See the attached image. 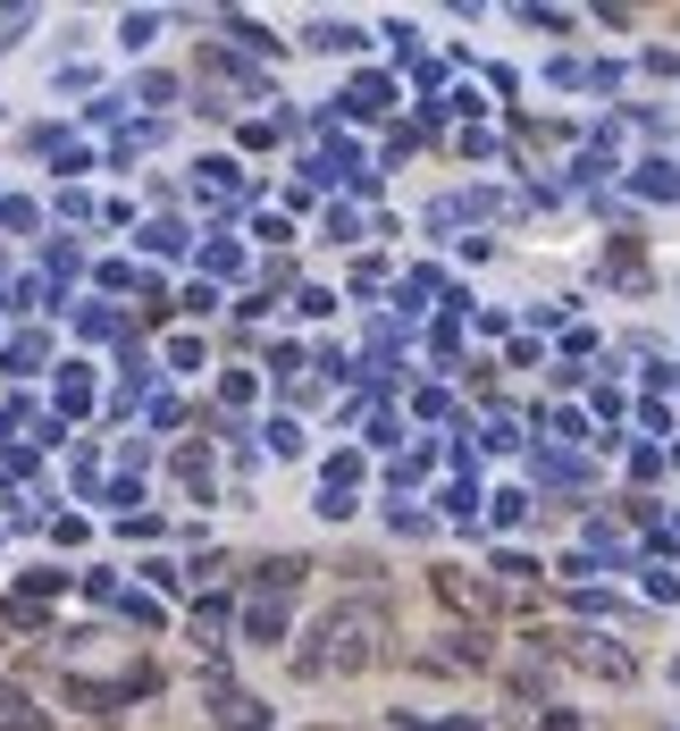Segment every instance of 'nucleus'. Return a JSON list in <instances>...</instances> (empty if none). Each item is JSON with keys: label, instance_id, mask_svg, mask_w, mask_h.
I'll list each match as a JSON object with an SVG mask.
<instances>
[{"label": "nucleus", "instance_id": "6", "mask_svg": "<svg viewBox=\"0 0 680 731\" xmlns=\"http://www.w3.org/2000/svg\"><path fill=\"white\" fill-rule=\"evenodd\" d=\"M344 101H353V110H387V101H396V84H387V77H361Z\"/></svg>", "mask_w": 680, "mask_h": 731}, {"label": "nucleus", "instance_id": "5", "mask_svg": "<svg viewBox=\"0 0 680 731\" xmlns=\"http://www.w3.org/2000/svg\"><path fill=\"white\" fill-rule=\"evenodd\" d=\"M0 731H42V714H34V707H26V698H18V690H0Z\"/></svg>", "mask_w": 680, "mask_h": 731}, {"label": "nucleus", "instance_id": "4", "mask_svg": "<svg viewBox=\"0 0 680 731\" xmlns=\"http://www.w3.org/2000/svg\"><path fill=\"white\" fill-rule=\"evenodd\" d=\"M244 631L261 639V648H278V639H286V597H252V605H244Z\"/></svg>", "mask_w": 680, "mask_h": 731}, {"label": "nucleus", "instance_id": "3", "mask_svg": "<svg viewBox=\"0 0 680 731\" xmlns=\"http://www.w3.org/2000/svg\"><path fill=\"white\" fill-rule=\"evenodd\" d=\"M437 597H446V605H462V614H488V589H479L462 563H446V572H437Z\"/></svg>", "mask_w": 680, "mask_h": 731}, {"label": "nucleus", "instance_id": "2", "mask_svg": "<svg viewBox=\"0 0 680 731\" xmlns=\"http://www.w3.org/2000/svg\"><path fill=\"white\" fill-rule=\"evenodd\" d=\"M538 639H547V648L563 655V664L597 673V681H630V673H639V664H630V648H613L604 631H538Z\"/></svg>", "mask_w": 680, "mask_h": 731}, {"label": "nucleus", "instance_id": "7", "mask_svg": "<svg viewBox=\"0 0 680 731\" xmlns=\"http://www.w3.org/2000/svg\"><path fill=\"white\" fill-rule=\"evenodd\" d=\"M529 731H580V714H571V707H554L547 723H529Z\"/></svg>", "mask_w": 680, "mask_h": 731}, {"label": "nucleus", "instance_id": "1", "mask_svg": "<svg viewBox=\"0 0 680 731\" xmlns=\"http://www.w3.org/2000/svg\"><path fill=\"white\" fill-rule=\"evenodd\" d=\"M370 631H378L370 605H337L320 631L328 648H302V673H353V664H370Z\"/></svg>", "mask_w": 680, "mask_h": 731}]
</instances>
